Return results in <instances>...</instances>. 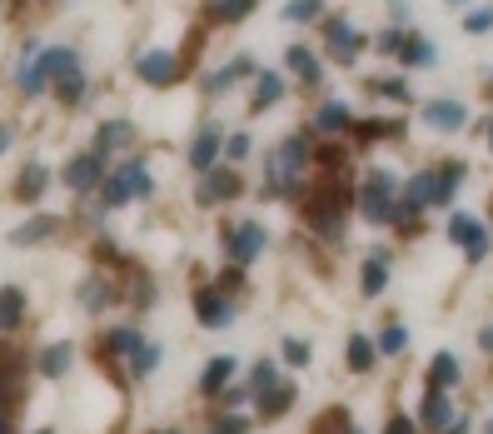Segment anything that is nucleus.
<instances>
[{
    "label": "nucleus",
    "mask_w": 493,
    "mask_h": 434,
    "mask_svg": "<svg viewBox=\"0 0 493 434\" xmlns=\"http://www.w3.org/2000/svg\"><path fill=\"white\" fill-rule=\"evenodd\" d=\"M304 170V141H284L274 155H269V180H265V195H290L294 180Z\"/></svg>",
    "instance_id": "obj_1"
},
{
    "label": "nucleus",
    "mask_w": 493,
    "mask_h": 434,
    "mask_svg": "<svg viewBox=\"0 0 493 434\" xmlns=\"http://www.w3.org/2000/svg\"><path fill=\"white\" fill-rule=\"evenodd\" d=\"M394 195H399V180L389 175V170H374L369 175V185H364V215L374 220V225H384V220L394 215Z\"/></svg>",
    "instance_id": "obj_2"
},
{
    "label": "nucleus",
    "mask_w": 493,
    "mask_h": 434,
    "mask_svg": "<svg viewBox=\"0 0 493 434\" xmlns=\"http://www.w3.org/2000/svg\"><path fill=\"white\" fill-rule=\"evenodd\" d=\"M155 185H150V170L145 165H125L120 175H110L105 180V205H125V200H135V195H150Z\"/></svg>",
    "instance_id": "obj_3"
},
{
    "label": "nucleus",
    "mask_w": 493,
    "mask_h": 434,
    "mask_svg": "<svg viewBox=\"0 0 493 434\" xmlns=\"http://www.w3.org/2000/svg\"><path fill=\"white\" fill-rule=\"evenodd\" d=\"M449 235L468 250V260H483V250H489V240H483V230H479V220H473V215H454Z\"/></svg>",
    "instance_id": "obj_4"
},
{
    "label": "nucleus",
    "mask_w": 493,
    "mask_h": 434,
    "mask_svg": "<svg viewBox=\"0 0 493 434\" xmlns=\"http://www.w3.org/2000/svg\"><path fill=\"white\" fill-rule=\"evenodd\" d=\"M359 45H364V40H359V30L354 26H344V20H329V51H334V60H354L359 55Z\"/></svg>",
    "instance_id": "obj_5"
},
{
    "label": "nucleus",
    "mask_w": 493,
    "mask_h": 434,
    "mask_svg": "<svg viewBox=\"0 0 493 434\" xmlns=\"http://www.w3.org/2000/svg\"><path fill=\"white\" fill-rule=\"evenodd\" d=\"M424 120H429L433 130H458L468 120V110L458 100H429L424 105Z\"/></svg>",
    "instance_id": "obj_6"
},
{
    "label": "nucleus",
    "mask_w": 493,
    "mask_h": 434,
    "mask_svg": "<svg viewBox=\"0 0 493 434\" xmlns=\"http://www.w3.org/2000/svg\"><path fill=\"white\" fill-rule=\"evenodd\" d=\"M100 180V155H76L70 165H65V185L70 190H90Z\"/></svg>",
    "instance_id": "obj_7"
},
{
    "label": "nucleus",
    "mask_w": 493,
    "mask_h": 434,
    "mask_svg": "<svg viewBox=\"0 0 493 434\" xmlns=\"http://www.w3.org/2000/svg\"><path fill=\"white\" fill-rule=\"evenodd\" d=\"M259 250H265V230H259V225H240L235 240H229V255L240 260V265H244V260H254Z\"/></svg>",
    "instance_id": "obj_8"
},
{
    "label": "nucleus",
    "mask_w": 493,
    "mask_h": 434,
    "mask_svg": "<svg viewBox=\"0 0 493 434\" xmlns=\"http://www.w3.org/2000/svg\"><path fill=\"white\" fill-rule=\"evenodd\" d=\"M139 76L150 80V85H170L175 80V60L164 51H150V55H139Z\"/></svg>",
    "instance_id": "obj_9"
},
{
    "label": "nucleus",
    "mask_w": 493,
    "mask_h": 434,
    "mask_svg": "<svg viewBox=\"0 0 493 434\" xmlns=\"http://www.w3.org/2000/svg\"><path fill=\"white\" fill-rule=\"evenodd\" d=\"M259 405H265V414H284V409L294 405V384L279 380V384H269V390H259Z\"/></svg>",
    "instance_id": "obj_10"
},
{
    "label": "nucleus",
    "mask_w": 493,
    "mask_h": 434,
    "mask_svg": "<svg viewBox=\"0 0 493 434\" xmlns=\"http://www.w3.org/2000/svg\"><path fill=\"white\" fill-rule=\"evenodd\" d=\"M229 315H235V309H229L225 294H215V290L200 294V319H204V325H229Z\"/></svg>",
    "instance_id": "obj_11"
},
{
    "label": "nucleus",
    "mask_w": 493,
    "mask_h": 434,
    "mask_svg": "<svg viewBox=\"0 0 493 434\" xmlns=\"http://www.w3.org/2000/svg\"><path fill=\"white\" fill-rule=\"evenodd\" d=\"M449 420H454V405H449L443 390H433V395L424 399V424H429V430H443Z\"/></svg>",
    "instance_id": "obj_12"
},
{
    "label": "nucleus",
    "mask_w": 493,
    "mask_h": 434,
    "mask_svg": "<svg viewBox=\"0 0 493 434\" xmlns=\"http://www.w3.org/2000/svg\"><path fill=\"white\" fill-rule=\"evenodd\" d=\"M26 315V294L20 290H0V330H15Z\"/></svg>",
    "instance_id": "obj_13"
},
{
    "label": "nucleus",
    "mask_w": 493,
    "mask_h": 434,
    "mask_svg": "<svg viewBox=\"0 0 493 434\" xmlns=\"http://www.w3.org/2000/svg\"><path fill=\"white\" fill-rule=\"evenodd\" d=\"M399 55H404V65H433V60H439V51H433V40H418V36H404Z\"/></svg>",
    "instance_id": "obj_14"
},
{
    "label": "nucleus",
    "mask_w": 493,
    "mask_h": 434,
    "mask_svg": "<svg viewBox=\"0 0 493 434\" xmlns=\"http://www.w3.org/2000/svg\"><path fill=\"white\" fill-rule=\"evenodd\" d=\"M40 70H45V80H65V76H76V51H51L45 60H40Z\"/></svg>",
    "instance_id": "obj_15"
},
{
    "label": "nucleus",
    "mask_w": 493,
    "mask_h": 434,
    "mask_svg": "<svg viewBox=\"0 0 493 434\" xmlns=\"http://www.w3.org/2000/svg\"><path fill=\"white\" fill-rule=\"evenodd\" d=\"M229 374H235V359H229V355H219V359H210V370H204V390H210V395H215V390H225V384H229Z\"/></svg>",
    "instance_id": "obj_16"
},
{
    "label": "nucleus",
    "mask_w": 493,
    "mask_h": 434,
    "mask_svg": "<svg viewBox=\"0 0 493 434\" xmlns=\"http://www.w3.org/2000/svg\"><path fill=\"white\" fill-rule=\"evenodd\" d=\"M215 150H219V135H215V130H204L200 141L190 145V165H195V170H210V160H215Z\"/></svg>",
    "instance_id": "obj_17"
},
{
    "label": "nucleus",
    "mask_w": 493,
    "mask_h": 434,
    "mask_svg": "<svg viewBox=\"0 0 493 434\" xmlns=\"http://www.w3.org/2000/svg\"><path fill=\"white\" fill-rule=\"evenodd\" d=\"M384 280H389V260H384V255H369V260H364V294H379Z\"/></svg>",
    "instance_id": "obj_18"
},
{
    "label": "nucleus",
    "mask_w": 493,
    "mask_h": 434,
    "mask_svg": "<svg viewBox=\"0 0 493 434\" xmlns=\"http://www.w3.org/2000/svg\"><path fill=\"white\" fill-rule=\"evenodd\" d=\"M235 190H240V180L219 170V175H210V185H200V200L210 205V200H225V195H235Z\"/></svg>",
    "instance_id": "obj_19"
},
{
    "label": "nucleus",
    "mask_w": 493,
    "mask_h": 434,
    "mask_svg": "<svg viewBox=\"0 0 493 434\" xmlns=\"http://www.w3.org/2000/svg\"><path fill=\"white\" fill-rule=\"evenodd\" d=\"M279 95H284V80H279V76H259V85H254V110H269Z\"/></svg>",
    "instance_id": "obj_20"
},
{
    "label": "nucleus",
    "mask_w": 493,
    "mask_h": 434,
    "mask_svg": "<svg viewBox=\"0 0 493 434\" xmlns=\"http://www.w3.org/2000/svg\"><path fill=\"white\" fill-rule=\"evenodd\" d=\"M40 370L51 374V380H60V374L70 370V345H51V350H45V359H40Z\"/></svg>",
    "instance_id": "obj_21"
},
{
    "label": "nucleus",
    "mask_w": 493,
    "mask_h": 434,
    "mask_svg": "<svg viewBox=\"0 0 493 434\" xmlns=\"http://www.w3.org/2000/svg\"><path fill=\"white\" fill-rule=\"evenodd\" d=\"M319 11H324V0H290V5H284V20L304 26V20H314Z\"/></svg>",
    "instance_id": "obj_22"
},
{
    "label": "nucleus",
    "mask_w": 493,
    "mask_h": 434,
    "mask_svg": "<svg viewBox=\"0 0 493 434\" xmlns=\"http://www.w3.org/2000/svg\"><path fill=\"white\" fill-rule=\"evenodd\" d=\"M433 390H449V384H454L458 380V365H454V355H439V359H433Z\"/></svg>",
    "instance_id": "obj_23"
},
{
    "label": "nucleus",
    "mask_w": 493,
    "mask_h": 434,
    "mask_svg": "<svg viewBox=\"0 0 493 434\" xmlns=\"http://www.w3.org/2000/svg\"><path fill=\"white\" fill-rule=\"evenodd\" d=\"M290 70H294V76H309V80H319V60H314L309 51H304V45H294V51H290Z\"/></svg>",
    "instance_id": "obj_24"
},
{
    "label": "nucleus",
    "mask_w": 493,
    "mask_h": 434,
    "mask_svg": "<svg viewBox=\"0 0 493 434\" xmlns=\"http://www.w3.org/2000/svg\"><path fill=\"white\" fill-rule=\"evenodd\" d=\"M110 145H130V125H125V120L100 125V150H110Z\"/></svg>",
    "instance_id": "obj_25"
},
{
    "label": "nucleus",
    "mask_w": 493,
    "mask_h": 434,
    "mask_svg": "<svg viewBox=\"0 0 493 434\" xmlns=\"http://www.w3.org/2000/svg\"><path fill=\"white\" fill-rule=\"evenodd\" d=\"M254 11V0H219L215 5V20H240V15Z\"/></svg>",
    "instance_id": "obj_26"
},
{
    "label": "nucleus",
    "mask_w": 493,
    "mask_h": 434,
    "mask_svg": "<svg viewBox=\"0 0 493 434\" xmlns=\"http://www.w3.org/2000/svg\"><path fill=\"white\" fill-rule=\"evenodd\" d=\"M349 365H354V370H369V365H374V350H369V340H349Z\"/></svg>",
    "instance_id": "obj_27"
},
{
    "label": "nucleus",
    "mask_w": 493,
    "mask_h": 434,
    "mask_svg": "<svg viewBox=\"0 0 493 434\" xmlns=\"http://www.w3.org/2000/svg\"><path fill=\"white\" fill-rule=\"evenodd\" d=\"M40 190H45V170H40V165H30L26 175H20V195H26V200H36Z\"/></svg>",
    "instance_id": "obj_28"
},
{
    "label": "nucleus",
    "mask_w": 493,
    "mask_h": 434,
    "mask_svg": "<svg viewBox=\"0 0 493 434\" xmlns=\"http://www.w3.org/2000/svg\"><path fill=\"white\" fill-rule=\"evenodd\" d=\"M269 384H279V365L274 359H259L254 365V390H269Z\"/></svg>",
    "instance_id": "obj_29"
},
{
    "label": "nucleus",
    "mask_w": 493,
    "mask_h": 434,
    "mask_svg": "<svg viewBox=\"0 0 493 434\" xmlns=\"http://www.w3.org/2000/svg\"><path fill=\"white\" fill-rule=\"evenodd\" d=\"M110 350H120V355H135V345H139V334L135 330H110V340H105Z\"/></svg>",
    "instance_id": "obj_30"
},
{
    "label": "nucleus",
    "mask_w": 493,
    "mask_h": 434,
    "mask_svg": "<svg viewBox=\"0 0 493 434\" xmlns=\"http://www.w3.org/2000/svg\"><path fill=\"white\" fill-rule=\"evenodd\" d=\"M55 225L51 220H40V225H20V230H15V245H30V240H45V235H51Z\"/></svg>",
    "instance_id": "obj_31"
},
{
    "label": "nucleus",
    "mask_w": 493,
    "mask_h": 434,
    "mask_svg": "<svg viewBox=\"0 0 493 434\" xmlns=\"http://www.w3.org/2000/svg\"><path fill=\"white\" fill-rule=\"evenodd\" d=\"M344 120H349V110H344V105H324V110H319V130H339Z\"/></svg>",
    "instance_id": "obj_32"
},
{
    "label": "nucleus",
    "mask_w": 493,
    "mask_h": 434,
    "mask_svg": "<svg viewBox=\"0 0 493 434\" xmlns=\"http://www.w3.org/2000/svg\"><path fill=\"white\" fill-rule=\"evenodd\" d=\"M155 359H160V350H155V345H135V374H150Z\"/></svg>",
    "instance_id": "obj_33"
},
{
    "label": "nucleus",
    "mask_w": 493,
    "mask_h": 434,
    "mask_svg": "<svg viewBox=\"0 0 493 434\" xmlns=\"http://www.w3.org/2000/svg\"><path fill=\"white\" fill-rule=\"evenodd\" d=\"M384 350H389V355H399V350L409 345V334H404V325H389V330H384V340H379Z\"/></svg>",
    "instance_id": "obj_34"
},
{
    "label": "nucleus",
    "mask_w": 493,
    "mask_h": 434,
    "mask_svg": "<svg viewBox=\"0 0 493 434\" xmlns=\"http://www.w3.org/2000/svg\"><path fill=\"white\" fill-rule=\"evenodd\" d=\"M284 359H290V365H304V359H309V345H304V340H290V345H284Z\"/></svg>",
    "instance_id": "obj_35"
},
{
    "label": "nucleus",
    "mask_w": 493,
    "mask_h": 434,
    "mask_svg": "<svg viewBox=\"0 0 493 434\" xmlns=\"http://www.w3.org/2000/svg\"><path fill=\"white\" fill-rule=\"evenodd\" d=\"M489 26H493V15H489V11H473V15H468V30H473V36H483Z\"/></svg>",
    "instance_id": "obj_36"
},
{
    "label": "nucleus",
    "mask_w": 493,
    "mask_h": 434,
    "mask_svg": "<svg viewBox=\"0 0 493 434\" xmlns=\"http://www.w3.org/2000/svg\"><path fill=\"white\" fill-rule=\"evenodd\" d=\"M105 305V285H85V309H100Z\"/></svg>",
    "instance_id": "obj_37"
},
{
    "label": "nucleus",
    "mask_w": 493,
    "mask_h": 434,
    "mask_svg": "<svg viewBox=\"0 0 493 434\" xmlns=\"http://www.w3.org/2000/svg\"><path fill=\"white\" fill-rule=\"evenodd\" d=\"M379 45H384V51H394V55H399V45H404V36H399V30H384V40H379Z\"/></svg>",
    "instance_id": "obj_38"
},
{
    "label": "nucleus",
    "mask_w": 493,
    "mask_h": 434,
    "mask_svg": "<svg viewBox=\"0 0 493 434\" xmlns=\"http://www.w3.org/2000/svg\"><path fill=\"white\" fill-rule=\"evenodd\" d=\"M244 150H250V135H229V155H235V160H240Z\"/></svg>",
    "instance_id": "obj_39"
},
{
    "label": "nucleus",
    "mask_w": 493,
    "mask_h": 434,
    "mask_svg": "<svg viewBox=\"0 0 493 434\" xmlns=\"http://www.w3.org/2000/svg\"><path fill=\"white\" fill-rule=\"evenodd\" d=\"M384 95H394V100H409V90L399 85V80H384Z\"/></svg>",
    "instance_id": "obj_40"
},
{
    "label": "nucleus",
    "mask_w": 493,
    "mask_h": 434,
    "mask_svg": "<svg viewBox=\"0 0 493 434\" xmlns=\"http://www.w3.org/2000/svg\"><path fill=\"white\" fill-rule=\"evenodd\" d=\"M384 434H414V424H409V420H389V430H384Z\"/></svg>",
    "instance_id": "obj_41"
},
{
    "label": "nucleus",
    "mask_w": 493,
    "mask_h": 434,
    "mask_svg": "<svg viewBox=\"0 0 493 434\" xmlns=\"http://www.w3.org/2000/svg\"><path fill=\"white\" fill-rule=\"evenodd\" d=\"M219 434H244V420H225V424H219Z\"/></svg>",
    "instance_id": "obj_42"
},
{
    "label": "nucleus",
    "mask_w": 493,
    "mask_h": 434,
    "mask_svg": "<svg viewBox=\"0 0 493 434\" xmlns=\"http://www.w3.org/2000/svg\"><path fill=\"white\" fill-rule=\"evenodd\" d=\"M483 350H493V325H489V330H483Z\"/></svg>",
    "instance_id": "obj_43"
},
{
    "label": "nucleus",
    "mask_w": 493,
    "mask_h": 434,
    "mask_svg": "<svg viewBox=\"0 0 493 434\" xmlns=\"http://www.w3.org/2000/svg\"><path fill=\"white\" fill-rule=\"evenodd\" d=\"M5 145H11V130H5V125H0V150H5Z\"/></svg>",
    "instance_id": "obj_44"
},
{
    "label": "nucleus",
    "mask_w": 493,
    "mask_h": 434,
    "mask_svg": "<svg viewBox=\"0 0 493 434\" xmlns=\"http://www.w3.org/2000/svg\"><path fill=\"white\" fill-rule=\"evenodd\" d=\"M449 434H464V424H458V430H449Z\"/></svg>",
    "instance_id": "obj_45"
},
{
    "label": "nucleus",
    "mask_w": 493,
    "mask_h": 434,
    "mask_svg": "<svg viewBox=\"0 0 493 434\" xmlns=\"http://www.w3.org/2000/svg\"><path fill=\"white\" fill-rule=\"evenodd\" d=\"M449 5H464V0H449Z\"/></svg>",
    "instance_id": "obj_46"
},
{
    "label": "nucleus",
    "mask_w": 493,
    "mask_h": 434,
    "mask_svg": "<svg viewBox=\"0 0 493 434\" xmlns=\"http://www.w3.org/2000/svg\"><path fill=\"white\" fill-rule=\"evenodd\" d=\"M0 434H5V420H0Z\"/></svg>",
    "instance_id": "obj_47"
},
{
    "label": "nucleus",
    "mask_w": 493,
    "mask_h": 434,
    "mask_svg": "<svg viewBox=\"0 0 493 434\" xmlns=\"http://www.w3.org/2000/svg\"><path fill=\"white\" fill-rule=\"evenodd\" d=\"M36 434H51V430H36Z\"/></svg>",
    "instance_id": "obj_48"
},
{
    "label": "nucleus",
    "mask_w": 493,
    "mask_h": 434,
    "mask_svg": "<svg viewBox=\"0 0 493 434\" xmlns=\"http://www.w3.org/2000/svg\"><path fill=\"white\" fill-rule=\"evenodd\" d=\"M164 434H175V430H164Z\"/></svg>",
    "instance_id": "obj_49"
},
{
    "label": "nucleus",
    "mask_w": 493,
    "mask_h": 434,
    "mask_svg": "<svg viewBox=\"0 0 493 434\" xmlns=\"http://www.w3.org/2000/svg\"><path fill=\"white\" fill-rule=\"evenodd\" d=\"M489 434H493V424H489Z\"/></svg>",
    "instance_id": "obj_50"
},
{
    "label": "nucleus",
    "mask_w": 493,
    "mask_h": 434,
    "mask_svg": "<svg viewBox=\"0 0 493 434\" xmlns=\"http://www.w3.org/2000/svg\"><path fill=\"white\" fill-rule=\"evenodd\" d=\"M489 135H493V125H489Z\"/></svg>",
    "instance_id": "obj_51"
},
{
    "label": "nucleus",
    "mask_w": 493,
    "mask_h": 434,
    "mask_svg": "<svg viewBox=\"0 0 493 434\" xmlns=\"http://www.w3.org/2000/svg\"><path fill=\"white\" fill-rule=\"evenodd\" d=\"M349 434H359V430H349Z\"/></svg>",
    "instance_id": "obj_52"
}]
</instances>
